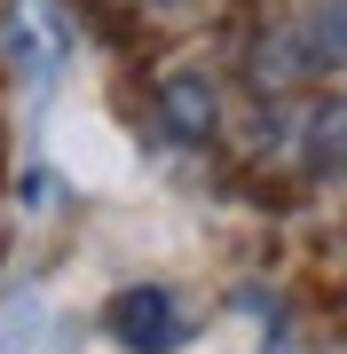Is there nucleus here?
<instances>
[{
    "instance_id": "1",
    "label": "nucleus",
    "mask_w": 347,
    "mask_h": 354,
    "mask_svg": "<svg viewBox=\"0 0 347 354\" xmlns=\"http://www.w3.org/2000/svg\"><path fill=\"white\" fill-rule=\"evenodd\" d=\"M347 64V0H308L300 24L276 39V71H339Z\"/></svg>"
},
{
    "instance_id": "2",
    "label": "nucleus",
    "mask_w": 347,
    "mask_h": 354,
    "mask_svg": "<svg viewBox=\"0 0 347 354\" xmlns=\"http://www.w3.org/2000/svg\"><path fill=\"white\" fill-rule=\"evenodd\" d=\"M111 339L134 346V354H166V346L181 339V323H174V291H158V283L118 291V299H111Z\"/></svg>"
},
{
    "instance_id": "3",
    "label": "nucleus",
    "mask_w": 347,
    "mask_h": 354,
    "mask_svg": "<svg viewBox=\"0 0 347 354\" xmlns=\"http://www.w3.org/2000/svg\"><path fill=\"white\" fill-rule=\"evenodd\" d=\"M284 134H292V158H300V165L339 174V165H347V95H316V102H300Z\"/></svg>"
},
{
    "instance_id": "4",
    "label": "nucleus",
    "mask_w": 347,
    "mask_h": 354,
    "mask_svg": "<svg viewBox=\"0 0 347 354\" xmlns=\"http://www.w3.org/2000/svg\"><path fill=\"white\" fill-rule=\"evenodd\" d=\"M158 102H166V127H174V134H213V118H221L213 71L197 64V55H181V64L158 79Z\"/></svg>"
},
{
    "instance_id": "5",
    "label": "nucleus",
    "mask_w": 347,
    "mask_h": 354,
    "mask_svg": "<svg viewBox=\"0 0 347 354\" xmlns=\"http://www.w3.org/2000/svg\"><path fill=\"white\" fill-rule=\"evenodd\" d=\"M127 8H166V0H127Z\"/></svg>"
}]
</instances>
